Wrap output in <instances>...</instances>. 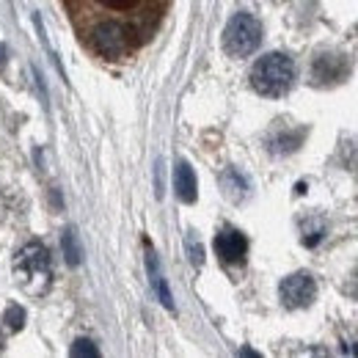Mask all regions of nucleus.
I'll return each instance as SVG.
<instances>
[{"label": "nucleus", "mask_w": 358, "mask_h": 358, "mask_svg": "<svg viewBox=\"0 0 358 358\" xmlns=\"http://www.w3.org/2000/svg\"><path fill=\"white\" fill-rule=\"evenodd\" d=\"M295 83V61L284 52L262 55L251 69V86L262 96H281Z\"/></svg>", "instance_id": "nucleus-1"}, {"label": "nucleus", "mask_w": 358, "mask_h": 358, "mask_svg": "<svg viewBox=\"0 0 358 358\" xmlns=\"http://www.w3.org/2000/svg\"><path fill=\"white\" fill-rule=\"evenodd\" d=\"M262 45V22L254 14H234L224 31V50L231 58H245Z\"/></svg>", "instance_id": "nucleus-2"}, {"label": "nucleus", "mask_w": 358, "mask_h": 358, "mask_svg": "<svg viewBox=\"0 0 358 358\" xmlns=\"http://www.w3.org/2000/svg\"><path fill=\"white\" fill-rule=\"evenodd\" d=\"M91 45L102 58H122L130 50V31L122 22H99L91 34Z\"/></svg>", "instance_id": "nucleus-3"}, {"label": "nucleus", "mask_w": 358, "mask_h": 358, "mask_svg": "<svg viewBox=\"0 0 358 358\" xmlns=\"http://www.w3.org/2000/svg\"><path fill=\"white\" fill-rule=\"evenodd\" d=\"M281 301L289 309H303L317 298V284L309 273H292L281 281Z\"/></svg>", "instance_id": "nucleus-4"}, {"label": "nucleus", "mask_w": 358, "mask_h": 358, "mask_svg": "<svg viewBox=\"0 0 358 358\" xmlns=\"http://www.w3.org/2000/svg\"><path fill=\"white\" fill-rule=\"evenodd\" d=\"M348 58L342 52H320L312 64V78L314 83L320 86H328V83H339L348 78Z\"/></svg>", "instance_id": "nucleus-5"}, {"label": "nucleus", "mask_w": 358, "mask_h": 358, "mask_svg": "<svg viewBox=\"0 0 358 358\" xmlns=\"http://www.w3.org/2000/svg\"><path fill=\"white\" fill-rule=\"evenodd\" d=\"M215 254L221 257V262L226 265H240L248 254V240L243 231L237 229H221L215 237Z\"/></svg>", "instance_id": "nucleus-6"}, {"label": "nucleus", "mask_w": 358, "mask_h": 358, "mask_svg": "<svg viewBox=\"0 0 358 358\" xmlns=\"http://www.w3.org/2000/svg\"><path fill=\"white\" fill-rule=\"evenodd\" d=\"M47 265H50V254H47V248L42 243H28V245L17 254V268L28 270L31 275L45 273Z\"/></svg>", "instance_id": "nucleus-7"}, {"label": "nucleus", "mask_w": 358, "mask_h": 358, "mask_svg": "<svg viewBox=\"0 0 358 358\" xmlns=\"http://www.w3.org/2000/svg\"><path fill=\"white\" fill-rule=\"evenodd\" d=\"M174 190H177L179 201H185V204H193L196 196H199L196 174H193V169H190L185 160L177 163V169H174Z\"/></svg>", "instance_id": "nucleus-8"}, {"label": "nucleus", "mask_w": 358, "mask_h": 358, "mask_svg": "<svg viewBox=\"0 0 358 358\" xmlns=\"http://www.w3.org/2000/svg\"><path fill=\"white\" fill-rule=\"evenodd\" d=\"M146 268H149V278H152V287L157 289V295H160L163 306H166V309H174L171 292H169V287H166V278H163V273H160V268H157V257H155L152 251L146 254Z\"/></svg>", "instance_id": "nucleus-9"}, {"label": "nucleus", "mask_w": 358, "mask_h": 358, "mask_svg": "<svg viewBox=\"0 0 358 358\" xmlns=\"http://www.w3.org/2000/svg\"><path fill=\"white\" fill-rule=\"evenodd\" d=\"M61 248H64V257H66V265H78L80 262V248H78V243H75V231L69 229V231H64V237H61Z\"/></svg>", "instance_id": "nucleus-10"}, {"label": "nucleus", "mask_w": 358, "mask_h": 358, "mask_svg": "<svg viewBox=\"0 0 358 358\" xmlns=\"http://www.w3.org/2000/svg\"><path fill=\"white\" fill-rule=\"evenodd\" d=\"M3 322H6V328H11V331H20L22 325H25V309L22 306H17V303H11L6 314H3Z\"/></svg>", "instance_id": "nucleus-11"}, {"label": "nucleus", "mask_w": 358, "mask_h": 358, "mask_svg": "<svg viewBox=\"0 0 358 358\" xmlns=\"http://www.w3.org/2000/svg\"><path fill=\"white\" fill-rule=\"evenodd\" d=\"M72 356H89V358H96L99 356V350H96V345L91 342V339H78L75 345H72V350H69Z\"/></svg>", "instance_id": "nucleus-12"}, {"label": "nucleus", "mask_w": 358, "mask_h": 358, "mask_svg": "<svg viewBox=\"0 0 358 358\" xmlns=\"http://www.w3.org/2000/svg\"><path fill=\"white\" fill-rule=\"evenodd\" d=\"M99 3L108 6V8H119L122 11V8H133L138 0H99Z\"/></svg>", "instance_id": "nucleus-13"}, {"label": "nucleus", "mask_w": 358, "mask_h": 358, "mask_svg": "<svg viewBox=\"0 0 358 358\" xmlns=\"http://www.w3.org/2000/svg\"><path fill=\"white\" fill-rule=\"evenodd\" d=\"M187 245H190V262H193V265H201V259H204L201 245H199V243H193V240H190Z\"/></svg>", "instance_id": "nucleus-14"}, {"label": "nucleus", "mask_w": 358, "mask_h": 358, "mask_svg": "<svg viewBox=\"0 0 358 358\" xmlns=\"http://www.w3.org/2000/svg\"><path fill=\"white\" fill-rule=\"evenodd\" d=\"M3 64H6V50L0 47V69H3Z\"/></svg>", "instance_id": "nucleus-15"}, {"label": "nucleus", "mask_w": 358, "mask_h": 358, "mask_svg": "<svg viewBox=\"0 0 358 358\" xmlns=\"http://www.w3.org/2000/svg\"><path fill=\"white\" fill-rule=\"evenodd\" d=\"M356 292H358V275H356Z\"/></svg>", "instance_id": "nucleus-16"}]
</instances>
